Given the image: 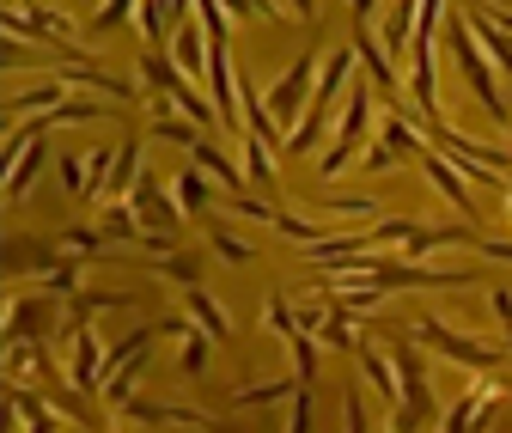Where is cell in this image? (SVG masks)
Returning a JSON list of instances; mask_svg holds the SVG:
<instances>
[{"label":"cell","mask_w":512,"mask_h":433,"mask_svg":"<svg viewBox=\"0 0 512 433\" xmlns=\"http://www.w3.org/2000/svg\"><path fill=\"white\" fill-rule=\"evenodd\" d=\"M128 208L141 214V226H147V232H177V220H189V214L177 208V196H165L153 177H141V183H135V196H128Z\"/></svg>","instance_id":"cell-11"},{"label":"cell","mask_w":512,"mask_h":433,"mask_svg":"<svg viewBox=\"0 0 512 433\" xmlns=\"http://www.w3.org/2000/svg\"><path fill=\"white\" fill-rule=\"evenodd\" d=\"M122 415H128V421H147V427H202V433H226V421H220V415L183 409V403H147V397H135Z\"/></svg>","instance_id":"cell-9"},{"label":"cell","mask_w":512,"mask_h":433,"mask_svg":"<svg viewBox=\"0 0 512 433\" xmlns=\"http://www.w3.org/2000/svg\"><path fill=\"white\" fill-rule=\"evenodd\" d=\"M183 312L196 318V330H208L214 342H226V336H232V324H226V312L214 305V293H208V287H183Z\"/></svg>","instance_id":"cell-19"},{"label":"cell","mask_w":512,"mask_h":433,"mask_svg":"<svg viewBox=\"0 0 512 433\" xmlns=\"http://www.w3.org/2000/svg\"><path fill=\"white\" fill-rule=\"evenodd\" d=\"M415 336H421L433 354H445V360L470 366V373H494V379H500L506 342H476V336H464V330H452V324H439V318H421V324H415Z\"/></svg>","instance_id":"cell-3"},{"label":"cell","mask_w":512,"mask_h":433,"mask_svg":"<svg viewBox=\"0 0 512 433\" xmlns=\"http://www.w3.org/2000/svg\"><path fill=\"white\" fill-rule=\"evenodd\" d=\"M409 153L421 159L427 147H421V135H415V122L391 110V116L378 122V141H372V153H366L360 165H366V171H391V165H397V159H409Z\"/></svg>","instance_id":"cell-7"},{"label":"cell","mask_w":512,"mask_h":433,"mask_svg":"<svg viewBox=\"0 0 512 433\" xmlns=\"http://www.w3.org/2000/svg\"><path fill=\"white\" fill-rule=\"evenodd\" d=\"M7 409L25 421V433H68V427L55 421V403L37 385H7Z\"/></svg>","instance_id":"cell-16"},{"label":"cell","mask_w":512,"mask_h":433,"mask_svg":"<svg viewBox=\"0 0 512 433\" xmlns=\"http://www.w3.org/2000/svg\"><path fill=\"white\" fill-rule=\"evenodd\" d=\"M311 202L324 208V214H360V220H366V214H378V202H372V196H311Z\"/></svg>","instance_id":"cell-32"},{"label":"cell","mask_w":512,"mask_h":433,"mask_svg":"<svg viewBox=\"0 0 512 433\" xmlns=\"http://www.w3.org/2000/svg\"><path fill=\"white\" fill-rule=\"evenodd\" d=\"M135 7H141V0H104V7H98V19L86 25L92 37H104V31H116L122 19H135Z\"/></svg>","instance_id":"cell-30"},{"label":"cell","mask_w":512,"mask_h":433,"mask_svg":"<svg viewBox=\"0 0 512 433\" xmlns=\"http://www.w3.org/2000/svg\"><path fill=\"white\" fill-rule=\"evenodd\" d=\"M317 348H324L317 336H293V342H287V354H293V366H299L305 385H317Z\"/></svg>","instance_id":"cell-29"},{"label":"cell","mask_w":512,"mask_h":433,"mask_svg":"<svg viewBox=\"0 0 512 433\" xmlns=\"http://www.w3.org/2000/svg\"><path fill=\"white\" fill-rule=\"evenodd\" d=\"M464 19H470V31H476V43H482V55H494V61H500V68L512 74V31H500V25H494V19H488L482 7H470Z\"/></svg>","instance_id":"cell-22"},{"label":"cell","mask_w":512,"mask_h":433,"mask_svg":"<svg viewBox=\"0 0 512 433\" xmlns=\"http://www.w3.org/2000/svg\"><path fill=\"white\" fill-rule=\"evenodd\" d=\"M421 171L433 177V190H439L445 202H452V208L464 214V226H476V232H482V214H476V196H470V183H464V171H458L452 159H445V153H433V147L421 153Z\"/></svg>","instance_id":"cell-8"},{"label":"cell","mask_w":512,"mask_h":433,"mask_svg":"<svg viewBox=\"0 0 512 433\" xmlns=\"http://www.w3.org/2000/svg\"><path fill=\"white\" fill-rule=\"evenodd\" d=\"M208 360H214V336H208V330H189L183 348H177V373H183V379H202Z\"/></svg>","instance_id":"cell-25"},{"label":"cell","mask_w":512,"mask_h":433,"mask_svg":"<svg viewBox=\"0 0 512 433\" xmlns=\"http://www.w3.org/2000/svg\"><path fill=\"white\" fill-rule=\"evenodd\" d=\"M317 74H324V61L317 55H299L293 68L275 80V92H269V110H275V122L293 135V116H299V104H311V92H317Z\"/></svg>","instance_id":"cell-4"},{"label":"cell","mask_w":512,"mask_h":433,"mask_svg":"<svg viewBox=\"0 0 512 433\" xmlns=\"http://www.w3.org/2000/svg\"><path fill=\"white\" fill-rule=\"evenodd\" d=\"M500 397H506V385L500 379H482V385H470L452 409H445V421H439V433H482L494 415H500Z\"/></svg>","instance_id":"cell-5"},{"label":"cell","mask_w":512,"mask_h":433,"mask_svg":"<svg viewBox=\"0 0 512 433\" xmlns=\"http://www.w3.org/2000/svg\"><path fill=\"white\" fill-rule=\"evenodd\" d=\"M506 214H512V190H506Z\"/></svg>","instance_id":"cell-42"},{"label":"cell","mask_w":512,"mask_h":433,"mask_svg":"<svg viewBox=\"0 0 512 433\" xmlns=\"http://www.w3.org/2000/svg\"><path fill=\"white\" fill-rule=\"evenodd\" d=\"M171 68L189 80V86H202L208 80V31L202 25H177V37H171Z\"/></svg>","instance_id":"cell-15"},{"label":"cell","mask_w":512,"mask_h":433,"mask_svg":"<svg viewBox=\"0 0 512 433\" xmlns=\"http://www.w3.org/2000/svg\"><path fill=\"white\" fill-rule=\"evenodd\" d=\"M476 257H494V263H512V244H506V238H482V244H476Z\"/></svg>","instance_id":"cell-37"},{"label":"cell","mask_w":512,"mask_h":433,"mask_svg":"<svg viewBox=\"0 0 512 433\" xmlns=\"http://www.w3.org/2000/svg\"><path fill=\"white\" fill-rule=\"evenodd\" d=\"M281 13H293V19L311 25V19H317V0H281Z\"/></svg>","instance_id":"cell-38"},{"label":"cell","mask_w":512,"mask_h":433,"mask_svg":"<svg viewBox=\"0 0 512 433\" xmlns=\"http://www.w3.org/2000/svg\"><path fill=\"white\" fill-rule=\"evenodd\" d=\"M61 104H68V86H61V80L19 86V92L7 98V110H19V116H49V110H61Z\"/></svg>","instance_id":"cell-18"},{"label":"cell","mask_w":512,"mask_h":433,"mask_svg":"<svg viewBox=\"0 0 512 433\" xmlns=\"http://www.w3.org/2000/svg\"><path fill=\"white\" fill-rule=\"evenodd\" d=\"M348 13H354L360 25H372V13H378V0H348Z\"/></svg>","instance_id":"cell-39"},{"label":"cell","mask_w":512,"mask_h":433,"mask_svg":"<svg viewBox=\"0 0 512 433\" xmlns=\"http://www.w3.org/2000/svg\"><path fill=\"white\" fill-rule=\"evenodd\" d=\"M354 49H360V74L378 86V98H397V86H403V74H397V61L384 55V43H378V31L372 25H360V37H354Z\"/></svg>","instance_id":"cell-13"},{"label":"cell","mask_w":512,"mask_h":433,"mask_svg":"<svg viewBox=\"0 0 512 433\" xmlns=\"http://www.w3.org/2000/svg\"><path fill=\"white\" fill-rule=\"evenodd\" d=\"M342 433H372V421H366V397H360V385H348V403H342Z\"/></svg>","instance_id":"cell-34"},{"label":"cell","mask_w":512,"mask_h":433,"mask_svg":"<svg viewBox=\"0 0 512 433\" xmlns=\"http://www.w3.org/2000/svg\"><path fill=\"white\" fill-rule=\"evenodd\" d=\"M159 281H177V287H202V263L189 251H171V257H147Z\"/></svg>","instance_id":"cell-27"},{"label":"cell","mask_w":512,"mask_h":433,"mask_svg":"<svg viewBox=\"0 0 512 433\" xmlns=\"http://www.w3.org/2000/svg\"><path fill=\"white\" fill-rule=\"evenodd\" d=\"M305 391V379H269V385H232V409H269V403H293Z\"/></svg>","instance_id":"cell-17"},{"label":"cell","mask_w":512,"mask_h":433,"mask_svg":"<svg viewBox=\"0 0 512 433\" xmlns=\"http://www.w3.org/2000/svg\"><path fill=\"white\" fill-rule=\"evenodd\" d=\"M171 196H177V208H183L189 220H208L214 202H220V183H214L202 165H183V171L171 177Z\"/></svg>","instance_id":"cell-12"},{"label":"cell","mask_w":512,"mask_h":433,"mask_svg":"<svg viewBox=\"0 0 512 433\" xmlns=\"http://www.w3.org/2000/svg\"><path fill=\"white\" fill-rule=\"evenodd\" d=\"M153 141H165V147H189V153H196V147H202V129H196V122H183V116H153Z\"/></svg>","instance_id":"cell-28"},{"label":"cell","mask_w":512,"mask_h":433,"mask_svg":"<svg viewBox=\"0 0 512 433\" xmlns=\"http://www.w3.org/2000/svg\"><path fill=\"white\" fill-rule=\"evenodd\" d=\"M55 7H61V0H55Z\"/></svg>","instance_id":"cell-44"},{"label":"cell","mask_w":512,"mask_h":433,"mask_svg":"<svg viewBox=\"0 0 512 433\" xmlns=\"http://www.w3.org/2000/svg\"><path fill=\"white\" fill-rule=\"evenodd\" d=\"M445 43H452V61H458V74H464L470 98H476V104H482L494 122H512L506 86L494 80V68H488V55H482V43H476V31H470V19H464V13H452V19H445Z\"/></svg>","instance_id":"cell-1"},{"label":"cell","mask_w":512,"mask_h":433,"mask_svg":"<svg viewBox=\"0 0 512 433\" xmlns=\"http://www.w3.org/2000/svg\"><path fill=\"white\" fill-rule=\"evenodd\" d=\"M409 98H415V110L427 122L439 116V37H415L409 43Z\"/></svg>","instance_id":"cell-6"},{"label":"cell","mask_w":512,"mask_h":433,"mask_svg":"<svg viewBox=\"0 0 512 433\" xmlns=\"http://www.w3.org/2000/svg\"><path fill=\"white\" fill-rule=\"evenodd\" d=\"M49 318H55V299L49 293H19L13 312H7V342H43Z\"/></svg>","instance_id":"cell-14"},{"label":"cell","mask_w":512,"mask_h":433,"mask_svg":"<svg viewBox=\"0 0 512 433\" xmlns=\"http://www.w3.org/2000/svg\"><path fill=\"white\" fill-rule=\"evenodd\" d=\"M226 208H232V214H244V220H269V226H275V214H281V208H275V202H263V196H232Z\"/></svg>","instance_id":"cell-35"},{"label":"cell","mask_w":512,"mask_h":433,"mask_svg":"<svg viewBox=\"0 0 512 433\" xmlns=\"http://www.w3.org/2000/svg\"><path fill=\"white\" fill-rule=\"evenodd\" d=\"M43 165H49V147L31 141V147L19 153V165H7V202H25V196H31V183H37Z\"/></svg>","instance_id":"cell-21"},{"label":"cell","mask_w":512,"mask_h":433,"mask_svg":"<svg viewBox=\"0 0 512 433\" xmlns=\"http://www.w3.org/2000/svg\"><path fill=\"white\" fill-rule=\"evenodd\" d=\"M354 360H360V379H366V391H378L384 403L397 409V403H403V379H397V360H391V348H384V342L372 336V342H360V354H354Z\"/></svg>","instance_id":"cell-10"},{"label":"cell","mask_w":512,"mask_h":433,"mask_svg":"<svg viewBox=\"0 0 512 433\" xmlns=\"http://www.w3.org/2000/svg\"><path fill=\"white\" fill-rule=\"evenodd\" d=\"M506 354H512V330H506Z\"/></svg>","instance_id":"cell-41"},{"label":"cell","mask_w":512,"mask_h":433,"mask_svg":"<svg viewBox=\"0 0 512 433\" xmlns=\"http://www.w3.org/2000/svg\"><path fill=\"white\" fill-rule=\"evenodd\" d=\"M68 433H86V427H68Z\"/></svg>","instance_id":"cell-43"},{"label":"cell","mask_w":512,"mask_h":433,"mask_svg":"<svg viewBox=\"0 0 512 433\" xmlns=\"http://www.w3.org/2000/svg\"><path fill=\"white\" fill-rule=\"evenodd\" d=\"M55 171H61V183H68V196L86 202V159L80 153H55Z\"/></svg>","instance_id":"cell-31"},{"label":"cell","mask_w":512,"mask_h":433,"mask_svg":"<svg viewBox=\"0 0 512 433\" xmlns=\"http://www.w3.org/2000/svg\"><path fill=\"white\" fill-rule=\"evenodd\" d=\"M196 165H202V171L220 183V190H232V196L244 190V171H238V159H232L220 141H208V135H202V147H196Z\"/></svg>","instance_id":"cell-20"},{"label":"cell","mask_w":512,"mask_h":433,"mask_svg":"<svg viewBox=\"0 0 512 433\" xmlns=\"http://www.w3.org/2000/svg\"><path fill=\"white\" fill-rule=\"evenodd\" d=\"M281 433H311V385L287 403V427H281Z\"/></svg>","instance_id":"cell-36"},{"label":"cell","mask_w":512,"mask_h":433,"mask_svg":"<svg viewBox=\"0 0 512 433\" xmlns=\"http://www.w3.org/2000/svg\"><path fill=\"white\" fill-rule=\"evenodd\" d=\"M13 7H19V13H43V0H13Z\"/></svg>","instance_id":"cell-40"},{"label":"cell","mask_w":512,"mask_h":433,"mask_svg":"<svg viewBox=\"0 0 512 433\" xmlns=\"http://www.w3.org/2000/svg\"><path fill=\"white\" fill-rule=\"evenodd\" d=\"M317 342H324V348H348V354H360V324H354V312H348V305H336L330 299V318H324V330H317Z\"/></svg>","instance_id":"cell-24"},{"label":"cell","mask_w":512,"mask_h":433,"mask_svg":"<svg viewBox=\"0 0 512 433\" xmlns=\"http://www.w3.org/2000/svg\"><path fill=\"white\" fill-rule=\"evenodd\" d=\"M208 244H214V257L220 263H232V269H244L250 257H256V244H244L232 226H220V220H208Z\"/></svg>","instance_id":"cell-26"},{"label":"cell","mask_w":512,"mask_h":433,"mask_svg":"<svg viewBox=\"0 0 512 433\" xmlns=\"http://www.w3.org/2000/svg\"><path fill=\"white\" fill-rule=\"evenodd\" d=\"M110 244H147V226H141V214L128 208V202H104V226H98Z\"/></svg>","instance_id":"cell-23"},{"label":"cell","mask_w":512,"mask_h":433,"mask_svg":"<svg viewBox=\"0 0 512 433\" xmlns=\"http://www.w3.org/2000/svg\"><path fill=\"white\" fill-rule=\"evenodd\" d=\"M372 98H378V86H372V80H354V86H348V110L336 116L330 147H324V159H317V171H324V177H342V171H348V159H354V147H366V129H372Z\"/></svg>","instance_id":"cell-2"},{"label":"cell","mask_w":512,"mask_h":433,"mask_svg":"<svg viewBox=\"0 0 512 433\" xmlns=\"http://www.w3.org/2000/svg\"><path fill=\"white\" fill-rule=\"evenodd\" d=\"M275 232H287V238H299V244H324L317 220H305V214H275Z\"/></svg>","instance_id":"cell-33"}]
</instances>
